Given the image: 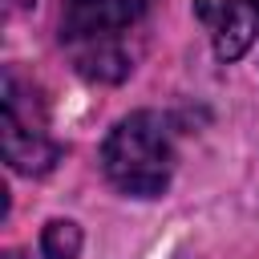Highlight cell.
<instances>
[{
	"mask_svg": "<svg viewBox=\"0 0 259 259\" xmlns=\"http://www.w3.org/2000/svg\"><path fill=\"white\" fill-rule=\"evenodd\" d=\"M4 259H28V255H20V251H8V255H4Z\"/></svg>",
	"mask_w": 259,
	"mask_h": 259,
	"instance_id": "obj_6",
	"label": "cell"
},
{
	"mask_svg": "<svg viewBox=\"0 0 259 259\" xmlns=\"http://www.w3.org/2000/svg\"><path fill=\"white\" fill-rule=\"evenodd\" d=\"M0 138H4V162L16 174H49L61 162V146L49 134V105L32 77H24L16 65H4L0 77Z\"/></svg>",
	"mask_w": 259,
	"mask_h": 259,
	"instance_id": "obj_3",
	"label": "cell"
},
{
	"mask_svg": "<svg viewBox=\"0 0 259 259\" xmlns=\"http://www.w3.org/2000/svg\"><path fill=\"white\" fill-rule=\"evenodd\" d=\"M198 12L210 24V49L223 65L239 61L259 36V0H219V4L202 0Z\"/></svg>",
	"mask_w": 259,
	"mask_h": 259,
	"instance_id": "obj_4",
	"label": "cell"
},
{
	"mask_svg": "<svg viewBox=\"0 0 259 259\" xmlns=\"http://www.w3.org/2000/svg\"><path fill=\"white\" fill-rule=\"evenodd\" d=\"M85 247V235L73 219H49L40 231V255L45 259H77Z\"/></svg>",
	"mask_w": 259,
	"mask_h": 259,
	"instance_id": "obj_5",
	"label": "cell"
},
{
	"mask_svg": "<svg viewBox=\"0 0 259 259\" xmlns=\"http://www.w3.org/2000/svg\"><path fill=\"white\" fill-rule=\"evenodd\" d=\"M178 166L174 130L154 109H134L105 134L101 146V170L113 182V190L130 198H158L166 194Z\"/></svg>",
	"mask_w": 259,
	"mask_h": 259,
	"instance_id": "obj_2",
	"label": "cell"
},
{
	"mask_svg": "<svg viewBox=\"0 0 259 259\" xmlns=\"http://www.w3.org/2000/svg\"><path fill=\"white\" fill-rule=\"evenodd\" d=\"M146 20L150 0H65L57 40L85 81L117 85L142 57Z\"/></svg>",
	"mask_w": 259,
	"mask_h": 259,
	"instance_id": "obj_1",
	"label": "cell"
},
{
	"mask_svg": "<svg viewBox=\"0 0 259 259\" xmlns=\"http://www.w3.org/2000/svg\"><path fill=\"white\" fill-rule=\"evenodd\" d=\"M20 4H32V0H12V8H20Z\"/></svg>",
	"mask_w": 259,
	"mask_h": 259,
	"instance_id": "obj_7",
	"label": "cell"
}]
</instances>
